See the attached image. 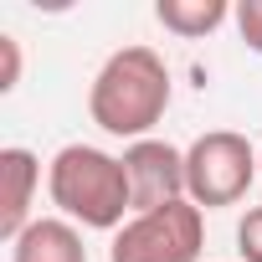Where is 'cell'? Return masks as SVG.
Wrapping results in <instances>:
<instances>
[{
	"instance_id": "6da1fadb",
	"label": "cell",
	"mask_w": 262,
	"mask_h": 262,
	"mask_svg": "<svg viewBox=\"0 0 262 262\" xmlns=\"http://www.w3.org/2000/svg\"><path fill=\"white\" fill-rule=\"evenodd\" d=\"M165 108H170V67L155 47L113 52L88 88L93 123L113 139H128V144L149 139V128L165 118Z\"/></svg>"
},
{
	"instance_id": "7a4b0ae2",
	"label": "cell",
	"mask_w": 262,
	"mask_h": 262,
	"mask_svg": "<svg viewBox=\"0 0 262 262\" xmlns=\"http://www.w3.org/2000/svg\"><path fill=\"white\" fill-rule=\"evenodd\" d=\"M47 190L52 206L93 231H118L123 216L134 211V195H128V175L123 160L93 144H67L57 149V160L47 165Z\"/></svg>"
},
{
	"instance_id": "3957f363",
	"label": "cell",
	"mask_w": 262,
	"mask_h": 262,
	"mask_svg": "<svg viewBox=\"0 0 262 262\" xmlns=\"http://www.w3.org/2000/svg\"><path fill=\"white\" fill-rule=\"evenodd\" d=\"M257 170H262V155L247 144V134H236V128H211V134H201L185 149V195L201 211L236 206L252 190Z\"/></svg>"
},
{
	"instance_id": "277c9868",
	"label": "cell",
	"mask_w": 262,
	"mask_h": 262,
	"mask_svg": "<svg viewBox=\"0 0 262 262\" xmlns=\"http://www.w3.org/2000/svg\"><path fill=\"white\" fill-rule=\"evenodd\" d=\"M206 211L195 201H170L160 211H139L113 231L108 262H201Z\"/></svg>"
},
{
	"instance_id": "5b68a950",
	"label": "cell",
	"mask_w": 262,
	"mask_h": 262,
	"mask_svg": "<svg viewBox=\"0 0 262 262\" xmlns=\"http://www.w3.org/2000/svg\"><path fill=\"white\" fill-rule=\"evenodd\" d=\"M118 160H123V175H128L134 216L139 211H160L170 201H190L185 195V149H175L170 139H139Z\"/></svg>"
},
{
	"instance_id": "8992f818",
	"label": "cell",
	"mask_w": 262,
	"mask_h": 262,
	"mask_svg": "<svg viewBox=\"0 0 262 262\" xmlns=\"http://www.w3.org/2000/svg\"><path fill=\"white\" fill-rule=\"evenodd\" d=\"M41 185V160L21 144L0 149V236L16 242L31 226V195Z\"/></svg>"
},
{
	"instance_id": "52a82bcc",
	"label": "cell",
	"mask_w": 262,
	"mask_h": 262,
	"mask_svg": "<svg viewBox=\"0 0 262 262\" xmlns=\"http://www.w3.org/2000/svg\"><path fill=\"white\" fill-rule=\"evenodd\" d=\"M11 262H88V247L67 216H36L11 242Z\"/></svg>"
},
{
	"instance_id": "ba28073f",
	"label": "cell",
	"mask_w": 262,
	"mask_h": 262,
	"mask_svg": "<svg viewBox=\"0 0 262 262\" xmlns=\"http://www.w3.org/2000/svg\"><path fill=\"white\" fill-rule=\"evenodd\" d=\"M231 11H236V6H226V0H160V6H155V21H160L165 31L195 41V36H211Z\"/></svg>"
},
{
	"instance_id": "9c48e42d",
	"label": "cell",
	"mask_w": 262,
	"mask_h": 262,
	"mask_svg": "<svg viewBox=\"0 0 262 262\" xmlns=\"http://www.w3.org/2000/svg\"><path fill=\"white\" fill-rule=\"evenodd\" d=\"M236 252H242V262H262V206H252L236 221Z\"/></svg>"
},
{
	"instance_id": "30bf717a",
	"label": "cell",
	"mask_w": 262,
	"mask_h": 262,
	"mask_svg": "<svg viewBox=\"0 0 262 262\" xmlns=\"http://www.w3.org/2000/svg\"><path fill=\"white\" fill-rule=\"evenodd\" d=\"M236 16V31H242V41L262 57V0H242V6L231 11Z\"/></svg>"
},
{
	"instance_id": "8fae6325",
	"label": "cell",
	"mask_w": 262,
	"mask_h": 262,
	"mask_svg": "<svg viewBox=\"0 0 262 262\" xmlns=\"http://www.w3.org/2000/svg\"><path fill=\"white\" fill-rule=\"evenodd\" d=\"M16 82H21V41L0 36V93H11Z\"/></svg>"
}]
</instances>
